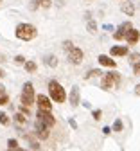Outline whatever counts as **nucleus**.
Returning a JSON list of instances; mask_svg holds the SVG:
<instances>
[{
  "mask_svg": "<svg viewBox=\"0 0 140 151\" xmlns=\"http://www.w3.org/2000/svg\"><path fill=\"white\" fill-rule=\"evenodd\" d=\"M122 2H124V0H122Z\"/></svg>",
  "mask_w": 140,
  "mask_h": 151,
  "instance_id": "obj_37",
  "label": "nucleus"
},
{
  "mask_svg": "<svg viewBox=\"0 0 140 151\" xmlns=\"http://www.w3.org/2000/svg\"><path fill=\"white\" fill-rule=\"evenodd\" d=\"M49 92H50L52 101H56V103H65V99H67V92H65V88L59 85L57 81H54V79L49 81Z\"/></svg>",
  "mask_w": 140,
  "mask_h": 151,
  "instance_id": "obj_2",
  "label": "nucleus"
},
{
  "mask_svg": "<svg viewBox=\"0 0 140 151\" xmlns=\"http://www.w3.org/2000/svg\"><path fill=\"white\" fill-rule=\"evenodd\" d=\"M43 61H45V65H49V67H52V68H54V67H57V58H56L54 54L45 56V60H43Z\"/></svg>",
  "mask_w": 140,
  "mask_h": 151,
  "instance_id": "obj_16",
  "label": "nucleus"
},
{
  "mask_svg": "<svg viewBox=\"0 0 140 151\" xmlns=\"http://www.w3.org/2000/svg\"><path fill=\"white\" fill-rule=\"evenodd\" d=\"M68 61H70L72 65H79V63L83 61V50L77 49V47H74V49L68 52Z\"/></svg>",
  "mask_w": 140,
  "mask_h": 151,
  "instance_id": "obj_8",
  "label": "nucleus"
},
{
  "mask_svg": "<svg viewBox=\"0 0 140 151\" xmlns=\"http://www.w3.org/2000/svg\"><path fill=\"white\" fill-rule=\"evenodd\" d=\"M7 146H9V149H16V147H18V140L9 139V140H7Z\"/></svg>",
  "mask_w": 140,
  "mask_h": 151,
  "instance_id": "obj_24",
  "label": "nucleus"
},
{
  "mask_svg": "<svg viewBox=\"0 0 140 151\" xmlns=\"http://www.w3.org/2000/svg\"><path fill=\"white\" fill-rule=\"evenodd\" d=\"M14 122H16V126L27 124V115H24L22 111H16V113H14Z\"/></svg>",
  "mask_w": 140,
  "mask_h": 151,
  "instance_id": "obj_14",
  "label": "nucleus"
},
{
  "mask_svg": "<svg viewBox=\"0 0 140 151\" xmlns=\"http://www.w3.org/2000/svg\"><path fill=\"white\" fill-rule=\"evenodd\" d=\"M9 151H27V149H22V147H16V149H9Z\"/></svg>",
  "mask_w": 140,
  "mask_h": 151,
  "instance_id": "obj_35",
  "label": "nucleus"
},
{
  "mask_svg": "<svg viewBox=\"0 0 140 151\" xmlns=\"http://www.w3.org/2000/svg\"><path fill=\"white\" fill-rule=\"evenodd\" d=\"M103 72L99 70V68H92V70H88L86 74H85V79H90V78H95V76H101Z\"/></svg>",
  "mask_w": 140,
  "mask_h": 151,
  "instance_id": "obj_17",
  "label": "nucleus"
},
{
  "mask_svg": "<svg viewBox=\"0 0 140 151\" xmlns=\"http://www.w3.org/2000/svg\"><path fill=\"white\" fill-rule=\"evenodd\" d=\"M97 60H99V63H101L103 67H110V68H113V67L117 65V63H115V60H111L110 56H104V54H101Z\"/></svg>",
  "mask_w": 140,
  "mask_h": 151,
  "instance_id": "obj_11",
  "label": "nucleus"
},
{
  "mask_svg": "<svg viewBox=\"0 0 140 151\" xmlns=\"http://www.w3.org/2000/svg\"><path fill=\"white\" fill-rule=\"evenodd\" d=\"M36 34H38V31L31 24H18V27H16V38L18 40L29 42V40H32V38H36Z\"/></svg>",
  "mask_w": 140,
  "mask_h": 151,
  "instance_id": "obj_1",
  "label": "nucleus"
},
{
  "mask_svg": "<svg viewBox=\"0 0 140 151\" xmlns=\"http://www.w3.org/2000/svg\"><path fill=\"white\" fill-rule=\"evenodd\" d=\"M36 121H39L42 124H45L47 128H52V126L56 124L54 115H52L50 111H43V110H38V113H36Z\"/></svg>",
  "mask_w": 140,
  "mask_h": 151,
  "instance_id": "obj_5",
  "label": "nucleus"
},
{
  "mask_svg": "<svg viewBox=\"0 0 140 151\" xmlns=\"http://www.w3.org/2000/svg\"><path fill=\"white\" fill-rule=\"evenodd\" d=\"M135 93H136V96H140V85L135 86Z\"/></svg>",
  "mask_w": 140,
  "mask_h": 151,
  "instance_id": "obj_33",
  "label": "nucleus"
},
{
  "mask_svg": "<svg viewBox=\"0 0 140 151\" xmlns=\"http://www.w3.org/2000/svg\"><path fill=\"white\" fill-rule=\"evenodd\" d=\"M113 131H122V121L121 119H117L113 122Z\"/></svg>",
  "mask_w": 140,
  "mask_h": 151,
  "instance_id": "obj_21",
  "label": "nucleus"
},
{
  "mask_svg": "<svg viewBox=\"0 0 140 151\" xmlns=\"http://www.w3.org/2000/svg\"><path fill=\"white\" fill-rule=\"evenodd\" d=\"M138 40H140V32H138L136 29H133V27H131V29L126 32V42H128L129 45H135Z\"/></svg>",
  "mask_w": 140,
  "mask_h": 151,
  "instance_id": "obj_10",
  "label": "nucleus"
},
{
  "mask_svg": "<svg viewBox=\"0 0 140 151\" xmlns=\"http://www.w3.org/2000/svg\"><path fill=\"white\" fill-rule=\"evenodd\" d=\"M70 104L72 106L79 104V86H72V90H70Z\"/></svg>",
  "mask_w": 140,
  "mask_h": 151,
  "instance_id": "obj_13",
  "label": "nucleus"
},
{
  "mask_svg": "<svg viewBox=\"0 0 140 151\" xmlns=\"http://www.w3.org/2000/svg\"><path fill=\"white\" fill-rule=\"evenodd\" d=\"M14 63H18V65H25V58H24V56H16V58H14Z\"/></svg>",
  "mask_w": 140,
  "mask_h": 151,
  "instance_id": "obj_25",
  "label": "nucleus"
},
{
  "mask_svg": "<svg viewBox=\"0 0 140 151\" xmlns=\"http://www.w3.org/2000/svg\"><path fill=\"white\" fill-rule=\"evenodd\" d=\"M36 103H38V110H43V111H50L52 110V103L47 96H43V93H39V96L36 97Z\"/></svg>",
  "mask_w": 140,
  "mask_h": 151,
  "instance_id": "obj_6",
  "label": "nucleus"
},
{
  "mask_svg": "<svg viewBox=\"0 0 140 151\" xmlns=\"http://www.w3.org/2000/svg\"><path fill=\"white\" fill-rule=\"evenodd\" d=\"M38 6H39V0H32V2L29 4V9L34 11V9H38Z\"/></svg>",
  "mask_w": 140,
  "mask_h": 151,
  "instance_id": "obj_26",
  "label": "nucleus"
},
{
  "mask_svg": "<svg viewBox=\"0 0 140 151\" xmlns=\"http://www.w3.org/2000/svg\"><path fill=\"white\" fill-rule=\"evenodd\" d=\"M113 83H117V85L121 83V76H118V72H108L103 78V81H101V88L103 90H110Z\"/></svg>",
  "mask_w": 140,
  "mask_h": 151,
  "instance_id": "obj_4",
  "label": "nucleus"
},
{
  "mask_svg": "<svg viewBox=\"0 0 140 151\" xmlns=\"http://www.w3.org/2000/svg\"><path fill=\"white\" fill-rule=\"evenodd\" d=\"M0 96H6V88H4V85H0Z\"/></svg>",
  "mask_w": 140,
  "mask_h": 151,
  "instance_id": "obj_31",
  "label": "nucleus"
},
{
  "mask_svg": "<svg viewBox=\"0 0 140 151\" xmlns=\"http://www.w3.org/2000/svg\"><path fill=\"white\" fill-rule=\"evenodd\" d=\"M34 133H36V137L38 139H42V140H45V139H49V128L45 126V124H42L39 121H36L34 122Z\"/></svg>",
  "mask_w": 140,
  "mask_h": 151,
  "instance_id": "obj_7",
  "label": "nucleus"
},
{
  "mask_svg": "<svg viewBox=\"0 0 140 151\" xmlns=\"http://www.w3.org/2000/svg\"><path fill=\"white\" fill-rule=\"evenodd\" d=\"M4 76H6V72H4L2 68H0V78H4Z\"/></svg>",
  "mask_w": 140,
  "mask_h": 151,
  "instance_id": "obj_36",
  "label": "nucleus"
},
{
  "mask_svg": "<svg viewBox=\"0 0 140 151\" xmlns=\"http://www.w3.org/2000/svg\"><path fill=\"white\" fill-rule=\"evenodd\" d=\"M103 131H104V135H110V133H111V128H104Z\"/></svg>",
  "mask_w": 140,
  "mask_h": 151,
  "instance_id": "obj_32",
  "label": "nucleus"
},
{
  "mask_svg": "<svg viewBox=\"0 0 140 151\" xmlns=\"http://www.w3.org/2000/svg\"><path fill=\"white\" fill-rule=\"evenodd\" d=\"M101 115H103V111H101V110H95V111H93V119H95V121L101 119Z\"/></svg>",
  "mask_w": 140,
  "mask_h": 151,
  "instance_id": "obj_29",
  "label": "nucleus"
},
{
  "mask_svg": "<svg viewBox=\"0 0 140 151\" xmlns=\"http://www.w3.org/2000/svg\"><path fill=\"white\" fill-rule=\"evenodd\" d=\"M25 70L27 72H34L36 70V63L34 61H25Z\"/></svg>",
  "mask_w": 140,
  "mask_h": 151,
  "instance_id": "obj_20",
  "label": "nucleus"
},
{
  "mask_svg": "<svg viewBox=\"0 0 140 151\" xmlns=\"http://www.w3.org/2000/svg\"><path fill=\"white\" fill-rule=\"evenodd\" d=\"M131 27H133V25H131L129 22H124V24H121V27H118V29L113 32V38H115V40H118V42H121L122 38H126V32H128Z\"/></svg>",
  "mask_w": 140,
  "mask_h": 151,
  "instance_id": "obj_9",
  "label": "nucleus"
},
{
  "mask_svg": "<svg viewBox=\"0 0 140 151\" xmlns=\"http://www.w3.org/2000/svg\"><path fill=\"white\" fill-rule=\"evenodd\" d=\"M34 86H32V83H25L24 85V88H22V96H20V101H22V104L24 106H32V103H34Z\"/></svg>",
  "mask_w": 140,
  "mask_h": 151,
  "instance_id": "obj_3",
  "label": "nucleus"
},
{
  "mask_svg": "<svg viewBox=\"0 0 140 151\" xmlns=\"http://www.w3.org/2000/svg\"><path fill=\"white\" fill-rule=\"evenodd\" d=\"M50 0H39V6H42V7H50Z\"/></svg>",
  "mask_w": 140,
  "mask_h": 151,
  "instance_id": "obj_28",
  "label": "nucleus"
},
{
  "mask_svg": "<svg viewBox=\"0 0 140 151\" xmlns=\"http://www.w3.org/2000/svg\"><path fill=\"white\" fill-rule=\"evenodd\" d=\"M129 63H131V65H138V63H140V54H138V52L129 54Z\"/></svg>",
  "mask_w": 140,
  "mask_h": 151,
  "instance_id": "obj_18",
  "label": "nucleus"
},
{
  "mask_svg": "<svg viewBox=\"0 0 140 151\" xmlns=\"http://www.w3.org/2000/svg\"><path fill=\"white\" fill-rule=\"evenodd\" d=\"M111 56H126L128 54V47L121 45V47H111Z\"/></svg>",
  "mask_w": 140,
  "mask_h": 151,
  "instance_id": "obj_15",
  "label": "nucleus"
},
{
  "mask_svg": "<svg viewBox=\"0 0 140 151\" xmlns=\"http://www.w3.org/2000/svg\"><path fill=\"white\" fill-rule=\"evenodd\" d=\"M86 29H88L90 32H95V31H97V24H95L93 20H88V25H86Z\"/></svg>",
  "mask_w": 140,
  "mask_h": 151,
  "instance_id": "obj_22",
  "label": "nucleus"
},
{
  "mask_svg": "<svg viewBox=\"0 0 140 151\" xmlns=\"http://www.w3.org/2000/svg\"><path fill=\"white\" fill-rule=\"evenodd\" d=\"M0 124H4V126L9 124V115H7V113H4V111H0Z\"/></svg>",
  "mask_w": 140,
  "mask_h": 151,
  "instance_id": "obj_19",
  "label": "nucleus"
},
{
  "mask_svg": "<svg viewBox=\"0 0 140 151\" xmlns=\"http://www.w3.org/2000/svg\"><path fill=\"white\" fill-rule=\"evenodd\" d=\"M9 103V97L7 96H0V106H4V104H7Z\"/></svg>",
  "mask_w": 140,
  "mask_h": 151,
  "instance_id": "obj_27",
  "label": "nucleus"
},
{
  "mask_svg": "<svg viewBox=\"0 0 140 151\" xmlns=\"http://www.w3.org/2000/svg\"><path fill=\"white\" fill-rule=\"evenodd\" d=\"M70 126H72V128H77V124H75V121H74V119H70Z\"/></svg>",
  "mask_w": 140,
  "mask_h": 151,
  "instance_id": "obj_34",
  "label": "nucleus"
},
{
  "mask_svg": "<svg viewBox=\"0 0 140 151\" xmlns=\"http://www.w3.org/2000/svg\"><path fill=\"white\" fill-rule=\"evenodd\" d=\"M121 9H122V13H126L128 16H133V13H135V6H133V2H129V0H124L122 6H121Z\"/></svg>",
  "mask_w": 140,
  "mask_h": 151,
  "instance_id": "obj_12",
  "label": "nucleus"
},
{
  "mask_svg": "<svg viewBox=\"0 0 140 151\" xmlns=\"http://www.w3.org/2000/svg\"><path fill=\"white\" fill-rule=\"evenodd\" d=\"M133 67H135V68H133L135 74H140V63H138V65H133Z\"/></svg>",
  "mask_w": 140,
  "mask_h": 151,
  "instance_id": "obj_30",
  "label": "nucleus"
},
{
  "mask_svg": "<svg viewBox=\"0 0 140 151\" xmlns=\"http://www.w3.org/2000/svg\"><path fill=\"white\" fill-rule=\"evenodd\" d=\"M63 49H65L67 52H70V50L74 49V43H72L70 40H67V42H63Z\"/></svg>",
  "mask_w": 140,
  "mask_h": 151,
  "instance_id": "obj_23",
  "label": "nucleus"
}]
</instances>
